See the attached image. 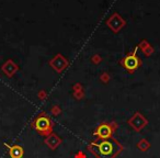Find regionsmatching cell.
Returning a JSON list of instances; mask_svg holds the SVG:
<instances>
[{
	"label": "cell",
	"instance_id": "cell-1",
	"mask_svg": "<svg viewBox=\"0 0 160 158\" xmlns=\"http://www.w3.org/2000/svg\"><path fill=\"white\" fill-rule=\"evenodd\" d=\"M118 150V144L112 140H103L98 145V154L101 158H113Z\"/></svg>",
	"mask_w": 160,
	"mask_h": 158
},
{
	"label": "cell",
	"instance_id": "cell-2",
	"mask_svg": "<svg viewBox=\"0 0 160 158\" xmlns=\"http://www.w3.org/2000/svg\"><path fill=\"white\" fill-rule=\"evenodd\" d=\"M125 24H126L125 20L118 13H113L107 20V25L113 32H118L122 28L125 27Z\"/></svg>",
	"mask_w": 160,
	"mask_h": 158
},
{
	"label": "cell",
	"instance_id": "cell-3",
	"mask_svg": "<svg viewBox=\"0 0 160 158\" xmlns=\"http://www.w3.org/2000/svg\"><path fill=\"white\" fill-rule=\"evenodd\" d=\"M122 62H123L122 63L123 66H124L125 68L129 71H134L140 65V60H139V58L136 56L135 52L132 53V54H129V55H127L126 57L122 60Z\"/></svg>",
	"mask_w": 160,
	"mask_h": 158
},
{
	"label": "cell",
	"instance_id": "cell-4",
	"mask_svg": "<svg viewBox=\"0 0 160 158\" xmlns=\"http://www.w3.org/2000/svg\"><path fill=\"white\" fill-rule=\"evenodd\" d=\"M51 126V122L45 116H40V118L36 119L35 121V129L40 132H44L47 131Z\"/></svg>",
	"mask_w": 160,
	"mask_h": 158
},
{
	"label": "cell",
	"instance_id": "cell-5",
	"mask_svg": "<svg viewBox=\"0 0 160 158\" xmlns=\"http://www.w3.org/2000/svg\"><path fill=\"white\" fill-rule=\"evenodd\" d=\"M51 65H52V66H53L54 68H55L57 71H60L62 69H64L65 67H66L67 62H66V59H65L64 57H62L60 55H57V56H56L55 59H53V60L51 62Z\"/></svg>",
	"mask_w": 160,
	"mask_h": 158
},
{
	"label": "cell",
	"instance_id": "cell-6",
	"mask_svg": "<svg viewBox=\"0 0 160 158\" xmlns=\"http://www.w3.org/2000/svg\"><path fill=\"white\" fill-rule=\"evenodd\" d=\"M96 134L100 138H103V140H105V138L110 137V135H111V129H110L109 125L103 124V125H101V126H99L98 129H97Z\"/></svg>",
	"mask_w": 160,
	"mask_h": 158
},
{
	"label": "cell",
	"instance_id": "cell-7",
	"mask_svg": "<svg viewBox=\"0 0 160 158\" xmlns=\"http://www.w3.org/2000/svg\"><path fill=\"white\" fill-rule=\"evenodd\" d=\"M23 154V150L20 146H13L10 148V156L12 158H20Z\"/></svg>",
	"mask_w": 160,
	"mask_h": 158
}]
</instances>
